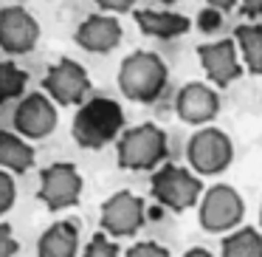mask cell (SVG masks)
<instances>
[{
    "mask_svg": "<svg viewBox=\"0 0 262 257\" xmlns=\"http://www.w3.org/2000/svg\"><path fill=\"white\" fill-rule=\"evenodd\" d=\"M42 91L54 99L57 105H82L93 91L91 74L85 65H79L76 60L62 57L59 63H54L42 76Z\"/></svg>",
    "mask_w": 262,
    "mask_h": 257,
    "instance_id": "obj_9",
    "label": "cell"
},
{
    "mask_svg": "<svg viewBox=\"0 0 262 257\" xmlns=\"http://www.w3.org/2000/svg\"><path fill=\"white\" fill-rule=\"evenodd\" d=\"M14 130L26 139H46L57 130V102L46 91H31L14 108Z\"/></svg>",
    "mask_w": 262,
    "mask_h": 257,
    "instance_id": "obj_11",
    "label": "cell"
},
{
    "mask_svg": "<svg viewBox=\"0 0 262 257\" xmlns=\"http://www.w3.org/2000/svg\"><path fill=\"white\" fill-rule=\"evenodd\" d=\"M245 218V201L237 187L231 184H214V187L203 189L198 204V223L206 232H231L243 223Z\"/></svg>",
    "mask_w": 262,
    "mask_h": 257,
    "instance_id": "obj_6",
    "label": "cell"
},
{
    "mask_svg": "<svg viewBox=\"0 0 262 257\" xmlns=\"http://www.w3.org/2000/svg\"><path fill=\"white\" fill-rule=\"evenodd\" d=\"M183 257H214L209 249H203V246H192V249L183 251Z\"/></svg>",
    "mask_w": 262,
    "mask_h": 257,
    "instance_id": "obj_28",
    "label": "cell"
},
{
    "mask_svg": "<svg viewBox=\"0 0 262 257\" xmlns=\"http://www.w3.org/2000/svg\"><path fill=\"white\" fill-rule=\"evenodd\" d=\"M17 201V184H14V172L0 167V218L6 215Z\"/></svg>",
    "mask_w": 262,
    "mask_h": 257,
    "instance_id": "obj_22",
    "label": "cell"
},
{
    "mask_svg": "<svg viewBox=\"0 0 262 257\" xmlns=\"http://www.w3.org/2000/svg\"><path fill=\"white\" fill-rule=\"evenodd\" d=\"M166 159H169V139L152 122L124 127V133L116 139V161L121 170H155Z\"/></svg>",
    "mask_w": 262,
    "mask_h": 257,
    "instance_id": "obj_3",
    "label": "cell"
},
{
    "mask_svg": "<svg viewBox=\"0 0 262 257\" xmlns=\"http://www.w3.org/2000/svg\"><path fill=\"white\" fill-rule=\"evenodd\" d=\"M169 82V68L155 51H138L127 54L119 65V91L130 102L152 105L161 99Z\"/></svg>",
    "mask_w": 262,
    "mask_h": 257,
    "instance_id": "obj_2",
    "label": "cell"
},
{
    "mask_svg": "<svg viewBox=\"0 0 262 257\" xmlns=\"http://www.w3.org/2000/svg\"><path fill=\"white\" fill-rule=\"evenodd\" d=\"M124 257H172V254L166 246L155 243V240H138V243H133L127 249Z\"/></svg>",
    "mask_w": 262,
    "mask_h": 257,
    "instance_id": "obj_23",
    "label": "cell"
},
{
    "mask_svg": "<svg viewBox=\"0 0 262 257\" xmlns=\"http://www.w3.org/2000/svg\"><path fill=\"white\" fill-rule=\"evenodd\" d=\"M214 12H231L234 6H237V0H206Z\"/></svg>",
    "mask_w": 262,
    "mask_h": 257,
    "instance_id": "obj_27",
    "label": "cell"
},
{
    "mask_svg": "<svg viewBox=\"0 0 262 257\" xmlns=\"http://www.w3.org/2000/svg\"><path fill=\"white\" fill-rule=\"evenodd\" d=\"M220 257H262V232L256 226H237L220 240Z\"/></svg>",
    "mask_w": 262,
    "mask_h": 257,
    "instance_id": "obj_19",
    "label": "cell"
},
{
    "mask_svg": "<svg viewBox=\"0 0 262 257\" xmlns=\"http://www.w3.org/2000/svg\"><path fill=\"white\" fill-rule=\"evenodd\" d=\"M239 57L248 74H262V26L259 23H237L234 26Z\"/></svg>",
    "mask_w": 262,
    "mask_h": 257,
    "instance_id": "obj_18",
    "label": "cell"
},
{
    "mask_svg": "<svg viewBox=\"0 0 262 257\" xmlns=\"http://www.w3.org/2000/svg\"><path fill=\"white\" fill-rule=\"evenodd\" d=\"M198 60L203 65L206 76L214 88H228L245 74V65L239 63V48L234 37H223V40L200 43L198 46Z\"/></svg>",
    "mask_w": 262,
    "mask_h": 257,
    "instance_id": "obj_10",
    "label": "cell"
},
{
    "mask_svg": "<svg viewBox=\"0 0 262 257\" xmlns=\"http://www.w3.org/2000/svg\"><path fill=\"white\" fill-rule=\"evenodd\" d=\"M186 161L198 175H220L234 161V142L226 130L214 125H203L189 136Z\"/></svg>",
    "mask_w": 262,
    "mask_h": 257,
    "instance_id": "obj_5",
    "label": "cell"
},
{
    "mask_svg": "<svg viewBox=\"0 0 262 257\" xmlns=\"http://www.w3.org/2000/svg\"><path fill=\"white\" fill-rule=\"evenodd\" d=\"M121 34H124V29H121L116 14L96 12V14H88V17L76 26L74 43L79 48H85V51H91V54H107L121 43Z\"/></svg>",
    "mask_w": 262,
    "mask_h": 257,
    "instance_id": "obj_14",
    "label": "cell"
},
{
    "mask_svg": "<svg viewBox=\"0 0 262 257\" xmlns=\"http://www.w3.org/2000/svg\"><path fill=\"white\" fill-rule=\"evenodd\" d=\"M40 40V23L23 6H3L0 9V48L6 54H29Z\"/></svg>",
    "mask_w": 262,
    "mask_h": 257,
    "instance_id": "obj_12",
    "label": "cell"
},
{
    "mask_svg": "<svg viewBox=\"0 0 262 257\" xmlns=\"http://www.w3.org/2000/svg\"><path fill=\"white\" fill-rule=\"evenodd\" d=\"M259 226H262V201H259Z\"/></svg>",
    "mask_w": 262,
    "mask_h": 257,
    "instance_id": "obj_30",
    "label": "cell"
},
{
    "mask_svg": "<svg viewBox=\"0 0 262 257\" xmlns=\"http://www.w3.org/2000/svg\"><path fill=\"white\" fill-rule=\"evenodd\" d=\"M175 113L192 127H203L220 113V96L206 82H186L175 96Z\"/></svg>",
    "mask_w": 262,
    "mask_h": 257,
    "instance_id": "obj_13",
    "label": "cell"
},
{
    "mask_svg": "<svg viewBox=\"0 0 262 257\" xmlns=\"http://www.w3.org/2000/svg\"><path fill=\"white\" fill-rule=\"evenodd\" d=\"M37 150L17 130H0V167L9 172H29L34 167Z\"/></svg>",
    "mask_w": 262,
    "mask_h": 257,
    "instance_id": "obj_17",
    "label": "cell"
},
{
    "mask_svg": "<svg viewBox=\"0 0 262 257\" xmlns=\"http://www.w3.org/2000/svg\"><path fill=\"white\" fill-rule=\"evenodd\" d=\"M29 85V74L12 60H0V105L9 99H20Z\"/></svg>",
    "mask_w": 262,
    "mask_h": 257,
    "instance_id": "obj_20",
    "label": "cell"
},
{
    "mask_svg": "<svg viewBox=\"0 0 262 257\" xmlns=\"http://www.w3.org/2000/svg\"><path fill=\"white\" fill-rule=\"evenodd\" d=\"M119 254H121L119 243H116L104 229H99V232L88 240L85 251H82V257H119Z\"/></svg>",
    "mask_w": 262,
    "mask_h": 257,
    "instance_id": "obj_21",
    "label": "cell"
},
{
    "mask_svg": "<svg viewBox=\"0 0 262 257\" xmlns=\"http://www.w3.org/2000/svg\"><path fill=\"white\" fill-rule=\"evenodd\" d=\"M93 3H96L99 9H104V12H110V14H121V12H130L138 0H93Z\"/></svg>",
    "mask_w": 262,
    "mask_h": 257,
    "instance_id": "obj_25",
    "label": "cell"
},
{
    "mask_svg": "<svg viewBox=\"0 0 262 257\" xmlns=\"http://www.w3.org/2000/svg\"><path fill=\"white\" fill-rule=\"evenodd\" d=\"M20 251V243L14 238V229L6 221H0V257H14Z\"/></svg>",
    "mask_w": 262,
    "mask_h": 257,
    "instance_id": "obj_24",
    "label": "cell"
},
{
    "mask_svg": "<svg viewBox=\"0 0 262 257\" xmlns=\"http://www.w3.org/2000/svg\"><path fill=\"white\" fill-rule=\"evenodd\" d=\"M37 257H79V229L74 221H57L40 234Z\"/></svg>",
    "mask_w": 262,
    "mask_h": 257,
    "instance_id": "obj_16",
    "label": "cell"
},
{
    "mask_svg": "<svg viewBox=\"0 0 262 257\" xmlns=\"http://www.w3.org/2000/svg\"><path fill=\"white\" fill-rule=\"evenodd\" d=\"M124 133V108L110 96H88L76 108L71 136L85 150H102Z\"/></svg>",
    "mask_w": 262,
    "mask_h": 257,
    "instance_id": "obj_1",
    "label": "cell"
},
{
    "mask_svg": "<svg viewBox=\"0 0 262 257\" xmlns=\"http://www.w3.org/2000/svg\"><path fill=\"white\" fill-rule=\"evenodd\" d=\"M82 189H85L82 172L71 161H57L40 170L37 198L46 204L48 212H62L68 206H76L82 201Z\"/></svg>",
    "mask_w": 262,
    "mask_h": 257,
    "instance_id": "obj_7",
    "label": "cell"
},
{
    "mask_svg": "<svg viewBox=\"0 0 262 257\" xmlns=\"http://www.w3.org/2000/svg\"><path fill=\"white\" fill-rule=\"evenodd\" d=\"M239 12L248 17H259L262 14V0H239Z\"/></svg>",
    "mask_w": 262,
    "mask_h": 257,
    "instance_id": "obj_26",
    "label": "cell"
},
{
    "mask_svg": "<svg viewBox=\"0 0 262 257\" xmlns=\"http://www.w3.org/2000/svg\"><path fill=\"white\" fill-rule=\"evenodd\" d=\"M203 175H198L189 167H178L172 161H164L161 167H155L152 175H149V192L158 201L161 206L172 212H186L192 206L200 204V195H203Z\"/></svg>",
    "mask_w": 262,
    "mask_h": 257,
    "instance_id": "obj_4",
    "label": "cell"
},
{
    "mask_svg": "<svg viewBox=\"0 0 262 257\" xmlns=\"http://www.w3.org/2000/svg\"><path fill=\"white\" fill-rule=\"evenodd\" d=\"M138 29L147 37H158V40H172V37H183L192 31V17L181 12H169V9H133Z\"/></svg>",
    "mask_w": 262,
    "mask_h": 257,
    "instance_id": "obj_15",
    "label": "cell"
},
{
    "mask_svg": "<svg viewBox=\"0 0 262 257\" xmlns=\"http://www.w3.org/2000/svg\"><path fill=\"white\" fill-rule=\"evenodd\" d=\"M144 223H147V204L130 189L113 192L99 209V226L110 238H133L141 232Z\"/></svg>",
    "mask_w": 262,
    "mask_h": 257,
    "instance_id": "obj_8",
    "label": "cell"
},
{
    "mask_svg": "<svg viewBox=\"0 0 262 257\" xmlns=\"http://www.w3.org/2000/svg\"><path fill=\"white\" fill-rule=\"evenodd\" d=\"M155 3H166V6H172V3H178V0H155Z\"/></svg>",
    "mask_w": 262,
    "mask_h": 257,
    "instance_id": "obj_29",
    "label": "cell"
}]
</instances>
